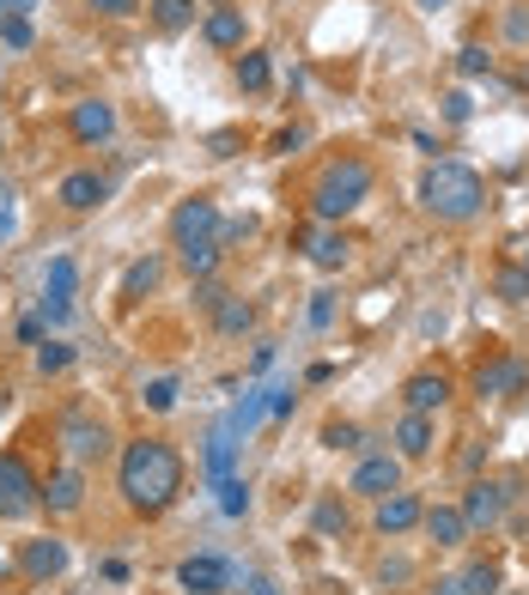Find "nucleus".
<instances>
[{"instance_id":"obj_1","label":"nucleus","mask_w":529,"mask_h":595,"mask_svg":"<svg viewBox=\"0 0 529 595\" xmlns=\"http://www.w3.org/2000/svg\"><path fill=\"white\" fill-rule=\"evenodd\" d=\"M116 487L122 504L134 517H165L183 492V456H177L171 438H134L122 450V468H116Z\"/></svg>"},{"instance_id":"obj_2","label":"nucleus","mask_w":529,"mask_h":595,"mask_svg":"<svg viewBox=\"0 0 529 595\" xmlns=\"http://www.w3.org/2000/svg\"><path fill=\"white\" fill-rule=\"evenodd\" d=\"M421 207L433 219H444V225H468V219L487 207V183L481 170L456 165V158H433L421 177Z\"/></svg>"},{"instance_id":"obj_3","label":"nucleus","mask_w":529,"mask_h":595,"mask_svg":"<svg viewBox=\"0 0 529 595\" xmlns=\"http://www.w3.org/2000/svg\"><path fill=\"white\" fill-rule=\"evenodd\" d=\"M372 195V165L359 153H347V158H335V165L317 177V189H311V214H317V225H341L347 214H353L359 201Z\"/></svg>"},{"instance_id":"obj_4","label":"nucleus","mask_w":529,"mask_h":595,"mask_svg":"<svg viewBox=\"0 0 529 595\" xmlns=\"http://www.w3.org/2000/svg\"><path fill=\"white\" fill-rule=\"evenodd\" d=\"M55 438H62V450H67V462H104L109 456V426L98 419V413H86V408H67L62 419H55Z\"/></svg>"},{"instance_id":"obj_5","label":"nucleus","mask_w":529,"mask_h":595,"mask_svg":"<svg viewBox=\"0 0 529 595\" xmlns=\"http://www.w3.org/2000/svg\"><path fill=\"white\" fill-rule=\"evenodd\" d=\"M37 510V474L25 468L18 450L0 456V522H25Z\"/></svg>"},{"instance_id":"obj_6","label":"nucleus","mask_w":529,"mask_h":595,"mask_svg":"<svg viewBox=\"0 0 529 595\" xmlns=\"http://www.w3.org/2000/svg\"><path fill=\"white\" fill-rule=\"evenodd\" d=\"M74 280H79L74 256H55V261H49V274H43V310H37L49 328H62V322L74 316Z\"/></svg>"},{"instance_id":"obj_7","label":"nucleus","mask_w":529,"mask_h":595,"mask_svg":"<svg viewBox=\"0 0 529 595\" xmlns=\"http://www.w3.org/2000/svg\"><path fill=\"white\" fill-rule=\"evenodd\" d=\"M402 487V456L396 450H384V456H359V468H353V480H347V492L353 499H384V492H396Z\"/></svg>"},{"instance_id":"obj_8","label":"nucleus","mask_w":529,"mask_h":595,"mask_svg":"<svg viewBox=\"0 0 529 595\" xmlns=\"http://www.w3.org/2000/svg\"><path fill=\"white\" fill-rule=\"evenodd\" d=\"M421 517H426V504H421V492H408V487H396V492H384L377 499V510H372V529L377 534H408V529H421Z\"/></svg>"},{"instance_id":"obj_9","label":"nucleus","mask_w":529,"mask_h":595,"mask_svg":"<svg viewBox=\"0 0 529 595\" xmlns=\"http://www.w3.org/2000/svg\"><path fill=\"white\" fill-rule=\"evenodd\" d=\"M177 590L183 595H225L232 590V565L219 553H195V559L177 565Z\"/></svg>"},{"instance_id":"obj_10","label":"nucleus","mask_w":529,"mask_h":595,"mask_svg":"<svg viewBox=\"0 0 529 595\" xmlns=\"http://www.w3.org/2000/svg\"><path fill=\"white\" fill-rule=\"evenodd\" d=\"M214 231H219V201L214 195L177 201V214H171V237H177V244H207Z\"/></svg>"},{"instance_id":"obj_11","label":"nucleus","mask_w":529,"mask_h":595,"mask_svg":"<svg viewBox=\"0 0 529 595\" xmlns=\"http://www.w3.org/2000/svg\"><path fill=\"white\" fill-rule=\"evenodd\" d=\"M37 504H43L49 517H74L79 504H86V474L67 462V468H55L49 480H37Z\"/></svg>"},{"instance_id":"obj_12","label":"nucleus","mask_w":529,"mask_h":595,"mask_svg":"<svg viewBox=\"0 0 529 595\" xmlns=\"http://www.w3.org/2000/svg\"><path fill=\"white\" fill-rule=\"evenodd\" d=\"M524 383H529L524 359H512V352H493V359L475 371V396H481V401H505V396H517Z\"/></svg>"},{"instance_id":"obj_13","label":"nucleus","mask_w":529,"mask_h":595,"mask_svg":"<svg viewBox=\"0 0 529 595\" xmlns=\"http://www.w3.org/2000/svg\"><path fill=\"white\" fill-rule=\"evenodd\" d=\"M67 128H74L79 146H104V140L116 134V104H104V98H79V104L67 109Z\"/></svg>"},{"instance_id":"obj_14","label":"nucleus","mask_w":529,"mask_h":595,"mask_svg":"<svg viewBox=\"0 0 529 595\" xmlns=\"http://www.w3.org/2000/svg\"><path fill=\"white\" fill-rule=\"evenodd\" d=\"M18 571L31 583H49L67 571V541H55V534H37V541H25L18 547Z\"/></svg>"},{"instance_id":"obj_15","label":"nucleus","mask_w":529,"mask_h":595,"mask_svg":"<svg viewBox=\"0 0 529 595\" xmlns=\"http://www.w3.org/2000/svg\"><path fill=\"white\" fill-rule=\"evenodd\" d=\"M55 201H62L67 214H98L109 201V177H98V170H67L62 189H55Z\"/></svg>"},{"instance_id":"obj_16","label":"nucleus","mask_w":529,"mask_h":595,"mask_svg":"<svg viewBox=\"0 0 529 595\" xmlns=\"http://www.w3.org/2000/svg\"><path fill=\"white\" fill-rule=\"evenodd\" d=\"M451 396H456V383L444 377V371H414V377L402 383L408 413H444V408H451Z\"/></svg>"},{"instance_id":"obj_17","label":"nucleus","mask_w":529,"mask_h":595,"mask_svg":"<svg viewBox=\"0 0 529 595\" xmlns=\"http://www.w3.org/2000/svg\"><path fill=\"white\" fill-rule=\"evenodd\" d=\"M347 256H353V244H347V231H335V225H317V231H305V261H311L317 274H341V268H347Z\"/></svg>"},{"instance_id":"obj_18","label":"nucleus","mask_w":529,"mask_h":595,"mask_svg":"<svg viewBox=\"0 0 529 595\" xmlns=\"http://www.w3.org/2000/svg\"><path fill=\"white\" fill-rule=\"evenodd\" d=\"M463 522L468 529H493L499 517H505V480H475V487L463 492Z\"/></svg>"},{"instance_id":"obj_19","label":"nucleus","mask_w":529,"mask_h":595,"mask_svg":"<svg viewBox=\"0 0 529 595\" xmlns=\"http://www.w3.org/2000/svg\"><path fill=\"white\" fill-rule=\"evenodd\" d=\"M433 443H438L433 413H402V419H396V456H402V462L433 456Z\"/></svg>"},{"instance_id":"obj_20","label":"nucleus","mask_w":529,"mask_h":595,"mask_svg":"<svg viewBox=\"0 0 529 595\" xmlns=\"http://www.w3.org/2000/svg\"><path fill=\"white\" fill-rule=\"evenodd\" d=\"M421 529L433 534L438 547H463L468 534H475V529H468V522H463V510H456V504H426Z\"/></svg>"},{"instance_id":"obj_21","label":"nucleus","mask_w":529,"mask_h":595,"mask_svg":"<svg viewBox=\"0 0 529 595\" xmlns=\"http://www.w3.org/2000/svg\"><path fill=\"white\" fill-rule=\"evenodd\" d=\"M232 462H237V431H232V419H219L214 438H207V462H202L207 487H219V480L232 474Z\"/></svg>"},{"instance_id":"obj_22","label":"nucleus","mask_w":529,"mask_h":595,"mask_svg":"<svg viewBox=\"0 0 529 595\" xmlns=\"http://www.w3.org/2000/svg\"><path fill=\"white\" fill-rule=\"evenodd\" d=\"M202 31H207V43H214V49H244V37H249L244 7H214Z\"/></svg>"},{"instance_id":"obj_23","label":"nucleus","mask_w":529,"mask_h":595,"mask_svg":"<svg viewBox=\"0 0 529 595\" xmlns=\"http://www.w3.org/2000/svg\"><path fill=\"white\" fill-rule=\"evenodd\" d=\"M158 280H165V261H158V256L128 261V274H122V298H128V305H141L146 292H158Z\"/></svg>"},{"instance_id":"obj_24","label":"nucleus","mask_w":529,"mask_h":595,"mask_svg":"<svg viewBox=\"0 0 529 595\" xmlns=\"http://www.w3.org/2000/svg\"><path fill=\"white\" fill-rule=\"evenodd\" d=\"M146 18H153L165 37H177V31L195 25V0H146Z\"/></svg>"},{"instance_id":"obj_25","label":"nucleus","mask_w":529,"mask_h":595,"mask_svg":"<svg viewBox=\"0 0 529 595\" xmlns=\"http://www.w3.org/2000/svg\"><path fill=\"white\" fill-rule=\"evenodd\" d=\"M214 328H219V335H249V328H256V305H249V298H219V305H214Z\"/></svg>"},{"instance_id":"obj_26","label":"nucleus","mask_w":529,"mask_h":595,"mask_svg":"<svg viewBox=\"0 0 529 595\" xmlns=\"http://www.w3.org/2000/svg\"><path fill=\"white\" fill-rule=\"evenodd\" d=\"M219 256H225V249H219L214 237H207V244H177V261H183V274H189V280H214Z\"/></svg>"},{"instance_id":"obj_27","label":"nucleus","mask_w":529,"mask_h":595,"mask_svg":"<svg viewBox=\"0 0 529 595\" xmlns=\"http://www.w3.org/2000/svg\"><path fill=\"white\" fill-rule=\"evenodd\" d=\"M214 492H219V517H232V522H244L249 504H256V499H249V480H244V474H225Z\"/></svg>"},{"instance_id":"obj_28","label":"nucleus","mask_w":529,"mask_h":595,"mask_svg":"<svg viewBox=\"0 0 529 595\" xmlns=\"http://www.w3.org/2000/svg\"><path fill=\"white\" fill-rule=\"evenodd\" d=\"M268 396H274V383H262V389H249V396L237 401L232 413H225V419H232V431H237V438H249V431H256V419H262V413H268Z\"/></svg>"},{"instance_id":"obj_29","label":"nucleus","mask_w":529,"mask_h":595,"mask_svg":"<svg viewBox=\"0 0 529 595\" xmlns=\"http://www.w3.org/2000/svg\"><path fill=\"white\" fill-rule=\"evenodd\" d=\"M232 74H237V86H244V92H268V79H274V67H268V55H262V49H244Z\"/></svg>"},{"instance_id":"obj_30","label":"nucleus","mask_w":529,"mask_h":595,"mask_svg":"<svg viewBox=\"0 0 529 595\" xmlns=\"http://www.w3.org/2000/svg\"><path fill=\"white\" fill-rule=\"evenodd\" d=\"M177 396H183V383H177V377H146L141 383V408L146 413H171Z\"/></svg>"},{"instance_id":"obj_31","label":"nucleus","mask_w":529,"mask_h":595,"mask_svg":"<svg viewBox=\"0 0 529 595\" xmlns=\"http://www.w3.org/2000/svg\"><path fill=\"white\" fill-rule=\"evenodd\" d=\"M463 590H468V595H499V590H505V571H499L493 559H475V565L463 571Z\"/></svg>"},{"instance_id":"obj_32","label":"nucleus","mask_w":529,"mask_h":595,"mask_svg":"<svg viewBox=\"0 0 529 595\" xmlns=\"http://www.w3.org/2000/svg\"><path fill=\"white\" fill-rule=\"evenodd\" d=\"M74 359H79V352L67 347V340H43V347H37V371H43V377H62V371H74Z\"/></svg>"},{"instance_id":"obj_33","label":"nucleus","mask_w":529,"mask_h":595,"mask_svg":"<svg viewBox=\"0 0 529 595\" xmlns=\"http://www.w3.org/2000/svg\"><path fill=\"white\" fill-rule=\"evenodd\" d=\"M359 443H365V431L353 419H328L323 426V450H359Z\"/></svg>"},{"instance_id":"obj_34","label":"nucleus","mask_w":529,"mask_h":595,"mask_svg":"<svg viewBox=\"0 0 529 595\" xmlns=\"http://www.w3.org/2000/svg\"><path fill=\"white\" fill-rule=\"evenodd\" d=\"M37 31H31V18H0V49H31Z\"/></svg>"},{"instance_id":"obj_35","label":"nucleus","mask_w":529,"mask_h":595,"mask_svg":"<svg viewBox=\"0 0 529 595\" xmlns=\"http://www.w3.org/2000/svg\"><path fill=\"white\" fill-rule=\"evenodd\" d=\"M317 534H328V541H335V534H347V510L335 499L317 504Z\"/></svg>"},{"instance_id":"obj_36","label":"nucleus","mask_w":529,"mask_h":595,"mask_svg":"<svg viewBox=\"0 0 529 595\" xmlns=\"http://www.w3.org/2000/svg\"><path fill=\"white\" fill-rule=\"evenodd\" d=\"M499 298H505V305H524V298H529V274H524V268H505V274H499Z\"/></svg>"},{"instance_id":"obj_37","label":"nucleus","mask_w":529,"mask_h":595,"mask_svg":"<svg viewBox=\"0 0 529 595\" xmlns=\"http://www.w3.org/2000/svg\"><path fill=\"white\" fill-rule=\"evenodd\" d=\"M456 67H463L468 79H475V74H493V55H487L481 43H463V55H456Z\"/></svg>"},{"instance_id":"obj_38","label":"nucleus","mask_w":529,"mask_h":595,"mask_svg":"<svg viewBox=\"0 0 529 595\" xmlns=\"http://www.w3.org/2000/svg\"><path fill=\"white\" fill-rule=\"evenodd\" d=\"M86 7H92L98 18H134L146 7V0H86Z\"/></svg>"},{"instance_id":"obj_39","label":"nucleus","mask_w":529,"mask_h":595,"mask_svg":"<svg viewBox=\"0 0 529 595\" xmlns=\"http://www.w3.org/2000/svg\"><path fill=\"white\" fill-rule=\"evenodd\" d=\"M468 116H475V98H468V92H444V122L463 128Z\"/></svg>"},{"instance_id":"obj_40","label":"nucleus","mask_w":529,"mask_h":595,"mask_svg":"<svg viewBox=\"0 0 529 595\" xmlns=\"http://www.w3.org/2000/svg\"><path fill=\"white\" fill-rule=\"evenodd\" d=\"M335 322V292H317L311 298V328H328Z\"/></svg>"},{"instance_id":"obj_41","label":"nucleus","mask_w":529,"mask_h":595,"mask_svg":"<svg viewBox=\"0 0 529 595\" xmlns=\"http://www.w3.org/2000/svg\"><path fill=\"white\" fill-rule=\"evenodd\" d=\"M207 146H214V158H232L237 146H244V134H237V128H219V134L207 140Z\"/></svg>"},{"instance_id":"obj_42","label":"nucleus","mask_w":529,"mask_h":595,"mask_svg":"<svg viewBox=\"0 0 529 595\" xmlns=\"http://www.w3.org/2000/svg\"><path fill=\"white\" fill-rule=\"evenodd\" d=\"M43 328H49L43 316H25V322H18V340H25V347H43V340H49Z\"/></svg>"},{"instance_id":"obj_43","label":"nucleus","mask_w":529,"mask_h":595,"mask_svg":"<svg viewBox=\"0 0 529 595\" xmlns=\"http://www.w3.org/2000/svg\"><path fill=\"white\" fill-rule=\"evenodd\" d=\"M268 365H274V340H256V347H249V377L268 371Z\"/></svg>"},{"instance_id":"obj_44","label":"nucleus","mask_w":529,"mask_h":595,"mask_svg":"<svg viewBox=\"0 0 529 595\" xmlns=\"http://www.w3.org/2000/svg\"><path fill=\"white\" fill-rule=\"evenodd\" d=\"M244 595H281V583L262 578V571H249V578H244Z\"/></svg>"},{"instance_id":"obj_45","label":"nucleus","mask_w":529,"mask_h":595,"mask_svg":"<svg viewBox=\"0 0 529 595\" xmlns=\"http://www.w3.org/2000/svg\"><path fill=\"white\" fill-rule=\"evenodd\" d=\"M505 37H512V43H529V13H512V18H505Z\"/></svg>"},{"instance_id":"obj_46","label":"nucleus","mask_w":529,"mask_h":595,"mask_svg":"<svg viewBox=\"0 0 529 595\" xmlns=\"http://www.w3.org/2000/svg\"><path fill=\"white\" fill-rule=\"evenodd\" d=\"M305 146V128H286V134H274V153H298Z\"/></svg>"},{"instance_id":"obj_47","label":"nucleus","mask_w":529,"mask_h":595,"mask_svg":"<svg viewBox=\"0 0 529 595\" xmlns=\"http://www.w3.org/2000/svg\"><path fill=\"white\" fill-rule=\"evenodd\" d=\"M408 578H414V565H408V559H389L384 565V583H408Z\"/></svg>"},{"instance_id":"obj_48","label":"nucleus","mask_w":529,"mask_h":595,"mask_svg":"<svg viewBox=\"0 0 529 595\" xmlns=\"http://www.w3.org/2000/svg\"><path fill=\"white\" fill-rule=\"evenodd\" d=\"M31 7H37V0H0V18H25Z\"/></svg>"},{"instance_id":"obj_49","label":"nucleus","mask_w":529,"mask_h":595,"mask_svg":"<svg viewBox=\"0 0 529 595\" xmlns=\"http://www.w3.org/2000/svg\"><path fill=\"white\" fill-rule=\"evenodd\" d=\"M328 377H335V365H328V359H317V365L305 371V383H328Z\"/></svg>"},{"instance_id":"obj_50","label":"nucleus","mask_w":529,"mask_h":595,"mask_svg":"<svg viewBox=\"0 0 529 595\" xmlns=\"http://www.w3.org/2000/svg\"><path fill=\"white\" fill-rule=\"evenodd\" d=\"M433 595H468V590H463V578H438Z\"/></svg>"},{"instance_id":"obj_51","label":"nucleus","mask_w":529,"mask_h":595,"mask_svg":"<svg viewBox=\"0 0 529 595\" xmlns=\"http://www.w3.org/2000/svg\"><path fill=\"white\" fill-rule=\"evenodd\" d=\"M421 7H426V13H438V7H451V0H421Z\"/></svg>"},{"instance_id":"obj_52","label":"nucleus","mask_w":529,"mask_h":595,"mask_svg":"<svg viewBox=\"0 0 529 595\" xmlns=\"http://www.w3.org/2000/svg\"><path fill=\"white\" fill-rule=\"evenodd\" d=\"M524 274H529V244H524Z\"/></svg>"},{"instance_id":"obj_53","label":"nucleus","mask_w":529,"mask_h":595,"mask_svg":"<svg viewBox=\"0 0 529 595\" xmlns=\"http://www.w3.org/2000/svg\"><path fill=\"white\" fill-rule=\"evenodd\" d=\"M499 595H524V590H499Z\"/></svg>"},{"instance_id":"obj_54","label":"nucleus","mask_w":529,"mask_h":595,"mask_svg":"<svg viewBox=\"0 0 529 595\" xmlns=\"http://www.w3.org/2000/svg\"><path fill=\"white\" fill-rule=\"evenodd\" d=\"M524 86H529V67H524Z\"/></svg>"}]
</instances>
